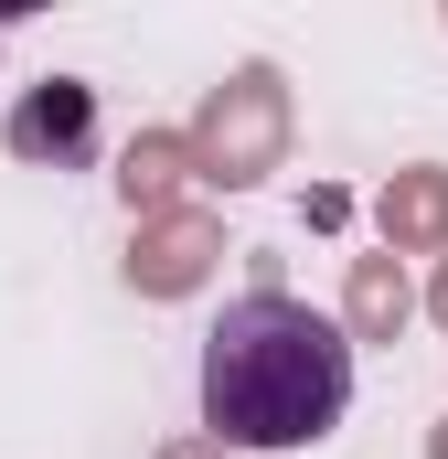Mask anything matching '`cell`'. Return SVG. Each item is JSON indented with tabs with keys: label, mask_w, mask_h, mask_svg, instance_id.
Listing matches in <instances>:
<instances>
[{
	"label": "cell",
	"mask_w": 448,
	"mask_h": 459,
	"mask_svg": "<svg viewBox=\"0 0 448 459\" xmlns=\"http://www.w3.org/2000/svg\"><path fill=\"white\" fill-rule=\"evenodd\" d=\"M11 139H22V150H75V139H86V86H54V97H32Z\"/></svg>",
	"instance_id": "cell-2"
},
{
	"label": "cell",
	"mask_w": 448,
	"mask_h": 459,
	"mask_svg": "<svg viewBox=\"0 0 448 459\" xmlns=\"http://www.w3.org/2000/svg\"><path fill=\"white\" fill-rule=\"evenodd\" d=\"M352 406V342L332 310L289 299V289H246L224 299L203 332V428L224 449H321Z\"/></svg>",
	"instance_id": "cell-1"
}]
</instances>
